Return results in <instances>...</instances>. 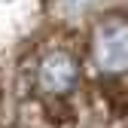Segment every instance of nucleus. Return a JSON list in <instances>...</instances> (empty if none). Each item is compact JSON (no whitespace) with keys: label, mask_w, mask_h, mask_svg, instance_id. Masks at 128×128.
I'll list each match as a JSON object with an SVG mask.
<instances>
[{"label":"nucleus","mask_w":128,"mask_h":128,"mask_svg":"<svg viewBox=\"0 0 128 128\" xmlns=\"http://www.w3.org/2000/svg\"><path fill=\"white\" fill-rule=\"evenodd\" d=\"M3 116H6V88H3V79H0V128H6Z\"/></svg>","instance_id":"obj_2"},{"label":"nucleus","mask_w":128,"mask_h":128,"mask_svg":"<svg viewBox=\"0 0 128 128\" xmlns=\"http://www.w3.org/2000/svg\"><path fill=\"white\" fill-rule=\"evenodd\" d=\"M43 0H0V49L28 40L40 22Z\"/></svg>","instance_id":"obj_1"}]
</instances>
